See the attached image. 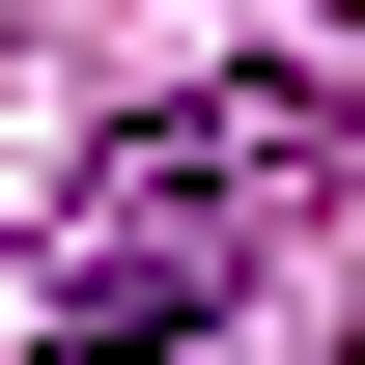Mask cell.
<instances>
[{"label": "cell", "mask_w": 365, "mask_h": 365, "mask_svg": "<svg viewBox=\"0 0 365 365\" xmlns=\"http://www.w3.org/2000/svg\"><path fill=\"white\" fill-rule=\"evenodd\" d=\"M309 169H337V85L281 56V85H197V113H140L113 169H85V225H113V253H225V281H253V225H281Z\"/></svg>", "instance_id": "obj_1"}]
</instances>
